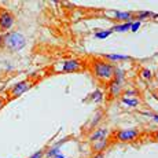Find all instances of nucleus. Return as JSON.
I'll use <instances>...</instances> for the list:
<instances>
[{"label":"nucleus","instance_id":"nucleus-1","mask_svg":"<svg viewBox=\"0 0 158 158\" xmlns=\"http://www.w3.org/2000/svg\"><path fill=\"white\" fill-rule=\"evenodd\" d=\"M91 66V73L94 74V77L98 78L99 81L103 83H110L114 77L115 68L113 63L105 60L103 58H94L89 62Z\"/></svg>","mask_w":158,"mask_h":158},{"label":"nucleus","instance_id":"nucleus-2","mask_svg":"<svg viewBox=\"0 0 158 158\" xmlns=\"http://www.w3.org/2000/svg\"><path fill=\"white\" fill-rule=\"evenodd\" d=\"M26 45V37L19 32H7L0 35V50L18 52Z\"/></svg>","mask_w":158,"mask_h":158},{"label":"nucleus","instance_id":"nucleus-3","mask_svg":"<svg viewBox=\"0 0 158 158\" xmlns=\"http://www.w3.org/2000/svg\"><path fill=\"white\" fill-rule=\"evenodd\" d=\"M140 136V131L132 128V129H118L114 132V139L121 143H131L135 142Z\"/></svg>","mask_w":158,"mask_h":158},{"label":"nucleus","instance_id":"nucleus-4","mask_svg":"<svg viewBox=\"0 0 158 158\" xmlns=\"http://www.w3.org/2000/svg\"><path fill=\"white\" fill-rule=\"evenodd\" d=\"M15 22V17L11 11H8L7 8L0 7V32L7 33L8 29L13 28Z\"/></svg>","mask_w":158,"mask_h":158},{"label":"nucleus","instance_id":"nucleus-5","mask_svg":"<svg viewBox=\"0 0 158 158\" xmlns=\"http://www.w3.org/2000/svg\"><path fill=\"white\" fill-rule=\"evenodd\" d=\"M33 85H35V84H33V81L22 80V81H19V83H17L15 85H13V88H11L10 92H8V95H10L11 99L18 98V96H21L22 94H25L26 91H29Z\"/></svg>","mask_w":158,"mask_h":158},{"label":"nucleus","instance_id":"nucleus-6","mask_svg":"<svg viewBox=\"0 0 158 158\" xmlns=\"http://www.w3.org/2000/svg\"><path fill=\"white\" fill-rule=\"evenodd\" d=\"M80 70H84V62L78 59L63 60L62 66H60V72H63V73H76Z\"/></svg>","mask_w":158,"mask_h":158},{"label":"nucleus","instance_id":"nucleus-7","mask_svg":"<svg viewBox=\"0 0 158 158\" xmlns=\"http://www.w3.org/2000/svg\"><path fill=\"white\" fill-rule=\"evenodd\" d=\"M107 133H109L107 128H98L89 135V142L91 143H95V142L105 140V139H107Z\"/></svg>","mask_w":158,"mask_h":158},{"label":"nucleus","instance_id":"nucleus-8","mask_svg":"<svg viewBox=\"0 0 158 158\" xmlns=\"http://www.w3.org/2000/svg\"><path fill=\"white\" fill-rule=\"evenodd\" d=\"M107 88H109V95H110V98H115V96H118L121 94V91H123V84L118 83L117 80L113 78V80L107 84Z\"/></svg>","mask_w":158,"mask_h":158},{"label":"nucleus","instance_id":"nucleus-9","mask_svg":"<svg viewBox=\"0 0 158 158\" xmlns=\"http://www.w3.org/2000/svg\"><path fill=\"white\" fill-rule=\"evenodd\" d=\"M113 15H114V19L121 21L123 23L131 22V21L135 18V14L133 13H121V11H114Z\"/></svg>","mask_w":158,"mask_h":158},{"label":"nucleus","instance_id":"nucleus-10","mask_svg":"<svg viewBox=\"0 0 158 158\" xmlns=\"http://www.w3.org/2000/svg\"><path fill=\"white\" fill-rule=\"evenodd\" d=\"M107 146H109V139H105V140H101V142H95V143L92 144L94 154L95 153H103V150H106Z\"/></svg>","mask_w":158,"mask_h":158},{"label":"nucleus","instance_id":"nucleus-11","mask_svg":"<svg viewBox=\"0 0 158 158\" xmlns=\"http://www.w3.org/2000/svg\"><path fill=\"white\" fill-rule=\"evenodd\" d=\"M103 59H109L110 62L113 60H129L131 58L127 55H117V54H106V55H102Z\"/></svg>","mask_w":158,"mask_h":158},{"label":"nucleus","instance_id":"nucleus-12","mask_svg":"<svg viewBox=\"0 0 158 158\" xmlns=\"http://www.w3.org/2000/svg\"><path fill=\"white\" fill-rule=\"evenodd\" d=\"M131 26H132V23H131V22L121 23V25H115V26L111 28V32H125V30H128Z\"/></svg>","mask_w":158,"mask_h":158},{"label":"nucleus","instance_id":"nucleus-13","mask_svg":"<svg viewBox=\"0 0 158 158\" xmlns=\"http://www.w3.org/2000/svg\"><path fill=\"white\" fill-rule=\"evenodd\" d=\"M121 101H123V103H125V105L131 106V107H136V106L140 103L138 99H128V98H123Z\"/></svg>","mask_w":158,"mask_h":158},{"label":"nucleus","instance_id":"nucleus-14","mask_svg":"<svg viewBox=\"0 0 158 158\" xmlns=\"http://www.w3.org/2000/svg\"><path fill=\"white\" fill-rule=\"evenodd\" d=\"M147 17H153V14L148 13V11H140V13H136L135 14V18H139V19H144Z\"/></svg>","mask_w":158,"mask_h":158},{"label":"nucleus","instance_id":"nucleus-15","mask_svg":"<svg viewBox=\"0 0 158 158\" xmlns=\"http://www.w3.org/2000/svg\"><path fill=\"white\" fill-rule=\"evenodd\" d=\"M111 35V30H107V32H98L95 35V37H98V39H105V37H107V36H110Z\"/></svg>","mask_w":158,"mask_h":158},{"label":"nucleus","instance_id":"nucleus-16","mask_svg":"<svg viewBox=\"0 0 158 158\" xmlns=\"http://www.w3.org/2000/svg\"><path fill=\"white\" fill-rule=\"evenodd\" d=\"M45 154V150L44 148H41V150H39L37 153H35V154H32L30 157H28V158H43V156Z\"/></svg>","mask_w":158,"mask_h":158},{"label":"nucleus","instance_id":"nucleus-17","mask_svg":"<svg viewBox=\"0 0 158 158\" xmlns=\"http://www.w3.org/2000/svg\"><path fill=\"white\" fill-rule=\"evenodd\" d=\"M102 98H103V95H102V92H101V91H95V92L92 94V99H95L96 102H98V101H101Z\"/></svg>","mask_w":158,"mask_h":158},{"label":"nucleus","instance_id":"nucleus-18","mask_svg":"<svg viewBox=\"0 0 158 158\" xmlns=\"http://www.w3.org/2000/svg\"><path fill=\"white\" fill-rule=\"evenodd\" d=\"M142 76H143L144 78H147V80H150L151 78V72L147 70V69H142Z\"/></svg>","mask_w":158,"mask_h":158},{"label":"nucleus","instance_id":"nucleus-19","mask_svg":"<svg viewBox=\"0 0 158 158\" xmlns=\"http://www.w3.org/2000/svg\"><path fill=\"white\" fill-rule=\"evenodd\" d=\"M6 103H7V99H6L4 96H0V110H2V109L4 107Z\"/></svg>","mask_w":158,"mask_h":158},{"label":"nucleus","instance_id":"nucleus-20","mask_svg":"<svg viewBox=\"0 0 158 158\" xmlns=\"http://www.w3.org/2000/svg\"><path fill=\"white\" fill-rule=\"evenodd\" d=\"M91 158H105V154L103 153H95Z\"/></svg>","mask_w":158,"mask_h":158},{"label":"nucleus","instance_id":"nucleus-21","mask_svg":"<svg viewBox=\"0 0 158 158\" xmlns=\"http://www.w3.org/2000/svg\"><path fill=\"white\" fill-rule=\"evenodd\" d=\"M139 26H140V22H136V23H132V26H131V28H132V30H133V32H136Z\"/></svg>","mask_w":158,"mask_h":158},{"label":"nucleus","instance_id":"nucleus-22","mask_svg":"<svg viewBox=\"0 0 158 158\" xmlns=\"http://www.w3.org/2000/svg\"><path fill=\"white\" fill-rule=\"evenodd\" d=\"M54 158H66V157H63L62 154H56V156H54Z\"/></svg>","mask_w":158,"mask_h":158},{"label":"nucleus","instance_id":"nucleus-23","mask_svg":"<svg viewBox=\"0 0 158 158\" xmlns=\"http://www.w3.org/2000/svg\"><path fill=\"white\" fill-rule=\"evenodd\" d=\"M153 118H154L156 121H158V115H157V114H153Z\"/></svg>","mask_w":158,"mask_h":158},{"label":"nucleus","instance_id":"nucleus-24","mask_svg":"<svg viewBox=\"0 0 158 158\" xmlns=\"http://www.w3.org/2000/svg\"><path fill=\"white\" fill-rule=\"evenodd\" d=\"M154 136H156V139L158 140V132H156V135H154Z\"/></svg>","mask_w":158,"mask_h":158}]
</instances>
